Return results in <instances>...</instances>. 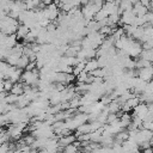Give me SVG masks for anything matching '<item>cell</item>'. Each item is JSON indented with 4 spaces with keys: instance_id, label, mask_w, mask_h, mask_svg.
<instances>
[{
    "instance_id": "1",
    "label": "cell",
    "mask_w": 153,
    "mask_h": 153,
    "mask_svg": "<svg viewBox=\"0 0 153 153\" xmlns=\"http://www.w3.org/2000/svg\"><path fill=\"white\" fill-rule=\"evenodd\" d=\"M0 19H1L0 27H1V32L2 33H5V35H14V33H17V30H18V27L20 25L18 19H14V18L10 17L8 14L7 16H1Z\"/></svg>"
},
{
    "instance_id": "2",
    "label": "cell",
    "mask_w": 153,
    "mask_h": 153,
    "mask_svg": "<svg viewBox=\"0 0 153 153\" xmlns=\"http://www.w3.org/2000/svg\"><path fill=\"white\" fill-rule=\"evenodd\" d=\"M20 81L24 85L37 87L38 86V82H39V71L38 69H35V71H25V72H23Z\"/></svg>"
},
{
    "instance_id": "3",
    "label": "cell",
    "mask_w": 153,
    "mask_h": 153,
    "mask_svg": "<svg viewBox=\"0 0 153 153\" xmlns=\"http://www.w3.org/2000/svg\"><path fill=\"white\" fill-rule=\"evenodd\" d=\"M43 13H44V16L48 20L54 22L60 16V8L55 2H53V4H49V5L45 6V8L43 10Z\"/></svg>"
},
{
    "instance_id": "4",
    "label": "cell",
    "mask_w": 153,
    "mask_h": 153,
    "mask_svg": "<svg viewBox=\"0 0 153 153\" xmlns=\"http://www.w3.org/2000/svg\"><path fill=\"white\" fill-rule=\"evenodd\" d=\"M135 20H136V14L134 13L133 10H129V11H124L121 14V20L118 24H121V25H135Z\"/></svg>"
},
{
    "instance_id": "5",
    "label": "cell",
    "mask_w": 153,
    "mask_h": 153,
    "mask_svg": "<svg viewBox=\"0 0 153 153\" xmlns=\"http://www.w3.org/2000/svg\"><path fill=\"white\" fill-rule=\"evenodd\" d=\"M137 76L140 79H142L143 81H147V82L153 80V65L149 67H146V68L137 69Z\"/></svg>"
},
{
    "instance_id": "6",
    "label": "cell",
    "mask_w": 153,
    "mask_h": 153,
    "mask_svg": "<svg viewBox=\"0 0 153 153\" xmlns=\"http://www.w3.org/2000/svg\"><path fill=\"white\" fill-rule=\"evenodd\" d=\"M133 111H134L133 116H136V117H139V118H141L143 121L149 110H148V105L146 103H140L135 109H133Z\"/></svg>"
},
{
    "instance_id": "7",
    "label": "cell",
    "mask_w": 153,
    "mask_h": 153,
    "mask_svg": "<svg viewBox=\"0 0 153 153\" xmlns=\"http://www.w3.org/2000/svg\"><path fill=\"white\" fill-rule=\"evenodd\" d=\"M76 141V136L73 135V134H69V135H65V136H60L59 139V145L60 147H67L68 145H72Z\"/></svg>"
},
{
    "instance_id": "8",
    "label": "cell",
    "mask_w": 153,
    "mask_h": 153,
    "mask_svg": "<svg viewBox=\"0 0 153 153\" xmlns=\"http://www.w3.org/2000/svg\"><path fill=\"white\" fill-rule=\"evenodd\" d=\"M133 11L134 13L136 14V17H141V16H146L149 11H148V7H146L145 5H142L140 1L134 4V7H133Z\"/></svg>"
},
{
    "instance_id": "9",
    "label": "cell",
    "mask_w": 153,
    "mask_h": 153,
    "mask_svg": "<svg viewBox=\"0 0 153 153\" xmlns=\"http://www.w3.org/2000/svg\"><path fill=\"white\" fill-rule=\"evenodd\" d=\"M133 122V116H130L129 112H123V115L120 117V123H121V127L124 129V128H129V126Z\"/></svg>"
},
{
    "instance_id": "10",
    "label": "cell",
    "mask_w": 153,
    "mask_h": 153,
    "mask_svg": "<svg viewBox=\"0 0 153 153\" xmlns=\"http://www.w3.org/2000/svg\"><path fill=\"white\" fill-rule=\"evenodd\" d=\"M98 68H99V63H98V60L97 59H90V60L86 61L85 71L87 73H92V72H94Z\"/></svg>"
},
{
    "instance_id": "11",
    "label": "cell",
    "mask_w": 153,
    "mask_h": 153,
    "mask_svg": "<svg viewBox=\"0 0 153 153\" xmlns=\"http://www.w3.org/2000/svg\"><path fill=\"white\" fill-rule=\"evenodd\" d=\"M29 32H30V27L26 26V25H24V24H20L16 35H17V38L18 39H25L26 36L29 35Z\"/></svg>"
},
{
    "instance_id": "12",
    "label": "cell",
    "mask_w": 153,
    "mask_h": 153,
    "mask_svg": "<svg viewBox=\"0 0 153 153\" xmlns=\"http://www.w3.org/2000/svg\"><path fill=\"white\" fill-rule=\"evenodd\" d=\"M92 133V128H91V123H85L81 124L76 130H75V136H79L81 134H90Z\"/></svg>"
},
{
    "instance_id": "13",
    "label": "cell",
    "mask_w": 153,
    "mask_h": 153,
    "mask_svg": "<svg viewBox=\"0 0 153 153\" xmlns=\"http://www.w3.org/2000/svg\"><path fill=\"white\" fill-rule=\"evenodd\" d=\"M20 56L22 55H19V54H14V53H11L7 57H6V60H4V61H6V62H8L11 66H14V67H17V65H18V62H19V59H20Z\"/></svg>"
},
{
    "instance_id": "14",
    "label": "cell",
    "mask_w": 153,
    "mask_h": 153,
    "mask_svg": "<svg viewBox=\"0 0 153 153\" xmlns=\"http://www.w3.org/2000/svg\"><path fill=\"white\" fill-rule=\"evenodd\" d=\"M10 93L16 94V96H22V94H24V84H23V82H16V84L13 85V87H12V90H11Z\"/></svg>"
},
{
    "instance_id": "15",
    "label": "cell",
    "mask_w": 153,
    "mask_h": 153,
    "mask_svg": "<svg viewBox=\"0 0 153 153\" xmlns=\"http://www.w3.org/2000/svg\"><path fill=\"white\" fill-rule=\"evenodd\" d=\"M140 59H143L153 63V49H143L140 55Z\"/></svg>"
},
{
    "instance_id": "16",
    "label": "cell",
    "mask_w": 153,
    "mask_h": 153,
    "mask_svg": "<svg viewBox=\"0 0 153 153\" xmlns=\"http://www.w3.org/2000/svg\"><path fill=\"white\" fill-rule=\"evenodd\" d=\"M141 103V99H140V97L139 96H134V97H131L130 99H128L127 102H126V104L133 110V109H135L139 104Z\"/></svg>"
},
{
    "instance_id": "17",
    "label": "cell",
    "mask_w": 153,
    "mask_h": 153,
    "mask_svg": "<svg viewBox=\"0 0 153 153\" xmlns=\"http://www.w3.org/2000/svg\"><path fill=\"white\" fill-rule=\"evenodd\" d=\"M29 63H30V59L26 56V55H22L20 56V59H19V62H18V65H17V68H19V69H24V68H26L27 66H29Z\"/></svg>"
},
{
    "instance_id": "18",
    "label": "cell",
    "mask_w": 153,
    "mask_h": 153,
    "mask_svg": "<svg viewBox=\"0 0 153 153\" xmlns=\"http://www.w3.org/2000/svg\"><path fill=\"white\" fill-rule=\"evenodd\" d=\"M106 18H109V13H108L104 8L99 10V11L96 13V16H94V20H97V22H102V20H104V19H106Z\"/></svg>"
},
{
    "instance_id": "19",
    "label": "cell",
    "mask_w": 153,
    "mask_h": 153,
    "mask_svg": "<svg viewBox=\"0 0 153 153\" xmlns=\"http://www.w3.org/2000/svg\"><path fill=\"white\" fill-rule=\"evenodd\" d=\"M13 82L11 80H1V91H6V92H11L12 87H13Z\"/></svg>"
},
{
    "instance_id": "20",
    "label": "cell",
    "mask_w": 153,
    "mask_h": 153,
    "mask_svg": "<svg viewBox=\"0 0 153 153\" xmlns=\"http://www.w3.org/2000/svg\"><path fill=\"white\" fill-rule=\"evenodd\" d=\"M85 66H86V61H85V62H79L75 67H73V74H74L75 76H78L81 72L85 71Z\"/></svg>"
},
{
    "instance_id": "21",
    "label": "cell",
    "mask_w": 153,
    "mask_h": 153,
    "mask_svg": "<svg viewBox=\"0 0 153 153\" xmlns=\"http://www.w3.org/2000/svg\"><path fill=\"white\" fill-rule=\"evenodd\" d=\"M153 63L152 62H149V61H146V60H143V59H140L139 57V60L136 61V68L137 69H141V68H146V67H149V66H152Z\"/></svg>"
},
{
    "instance_id": "22",
    "label": "cell",
    "mask_w": 153,
    "mask_h": 153,
    "mask_svg": "<svg viewBox=\"0 0 153 153\" xmlns=\"http://www.w3.org/2000/svg\"><path fill=\"white\" fill-rule=\"evenodd\" d=\"M140 2L142 5H145L146 7H149L151 6V0H140Z\"/></svg>"
},
{
    "instance_id": "23",
    "label": "cell",
    "mask_w": 153,
    "mask_h": 153,
    "mask_svg": "<svg viewBox=\"0 0 153 153\" xmlns=\"http://www.w3.org/2000/svg\"><path fill=\"white\" fill-rule=\"evenodd\" d=\"M142 153H153V147H148V148L142 149Z\"/></svg>"
},
{
    "instance_id": "24",
    "label": "cell",
    "mask_w": 153,
    "mask_h": 153,
    "mask_svg": "<svg viewBox=\"0 0 153 153\" xmlns=\"http://www.w3.org/2000/svg\"><path fill=\"white\" fill-rule=\"evenodd\" d=\"M55 0H42V2L43 4H45V5H49V4H53Z\"/></svg>"
},
{
    "instance_id": "25",
    "label": "cell",
    "mask_w": 153,
    "mask_h": 153,
    "mask_svg": "<svg viewBox=\"0 0 153 153\" xmlns=\"http://www.w3.org/2000/svg\"><path fill=\"white\" fill-rule=\"evenodd\" d=\"M129 153H142V152H141V151H140L139 148H135V149H133V151H130Z\"/></svg>"
},
{
    "instance_id": "26",
    "label": "cell",
    "mask_w": 153,
    "mask_h": 153,
    "mask_svg": "<svg viewBox=\"0 0 153 153\" xmlns=\"http://www.w3.org/2000/svg\"><path fill=\"white\" fill-rule=\"evenodd\" d=\"M149 142H151V146H152V147H153V137H152V139H151V141H149Z\"/></svg>"
},
{
    "instance_id": "27",
    "label": "cell",
    "mask_w": 153,
    "mask_h": 153,
    "mask_svg": "<svg viewBox=\"0 0 153 153\" xmlns=\"http://www.w3.org/2000/svg\"><path fill=\"white\" fill-rule=\"evenodd\" d=\"M19 1H24V2H25V1H26V0H19Z\"/></svg>"
}]
</instances>
